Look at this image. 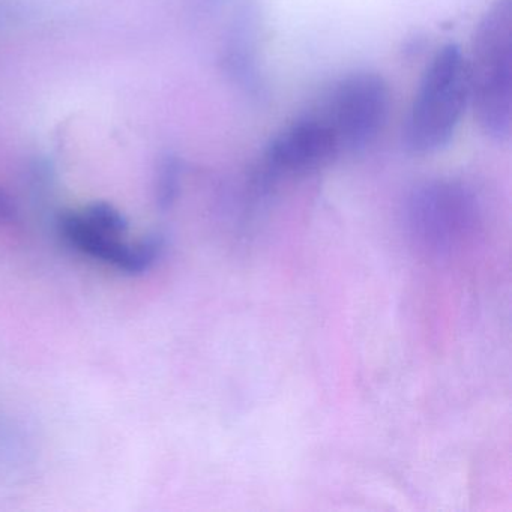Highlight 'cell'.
I'll return each instance as SVG.
<instances>
[{"label":"cell","mask_w":512,"mask_h":512,"mask_svg":"<svg viewBox=\"0 0 512 512\" xmlns=\"http://www.w3.org/2000/svg\"><path fill=\"white\" fill-rule=\"evenodd\" d=\"M58 229L71 247L125 274H145L164 251L161 235H148L131 242L127 236L113 235L92 226L79 211L64 212L59 217Z\"/></svg>","instance_id":"8992f818"},{"label":"cell","mask_w":512,"mask_h":512,"mask_svg":"<svg viewBox=\"0 0 512 512\" xmlns=\"http://www.w3.org/2000/svg\"><path fill=\"white\" fill-rule=\"evenodd\" d=\"M476 217V197L460 182H427L415 188L407 200V221L413 236L437 253L457 247L475 227Z\"/></svg>","instance_id":"277c9868"},{"label":"cell","mask_w":512,"mask_h":512,"mask_svg":"<svg viewBox=\"0 0 512 512\" xmlns=\"http://www.w3.org/2000/svg\"><path fill=\"white\" fill-rule=\"evenodd\" d=\"M469 107L466 55L457 44L437 50L422 73L403 125V143L415 155L442 151Z\"/></svg>","instance_id":"7a4b0ae2"},{"label":"cell","mask_w":512,"mask_h":512,"mask_svg":"<svg viewBox=\"0 0 512 512\" xmlns=\"http://www.w3.org/2000/svg\"><path fill=\"white\" fill-rule=\"evenodd\" d=\"M179 185H181V167L178 161L167 158L161 164L157 181V202L163 211L172 208L179 194Z\"/></svg>","instance_id":"ba28073f"},{"label":"cell","mask_w":512,"mask_h":512,"mask_svg":"<svg viewBox=\"0 0 512 512\" xmlns=\"http://www.w3.org/2000/svg\"><path fill=\"white\" fill-rule=\"evenodd\" d=\"M316 113L331 128L341 152L365 151L388 124L391 89L379 73L352 71L332 83Z\"/></svg>","instance_id":"3957f363"},{"label":"cell","mask_w":512,"mask_h":512,"mask_svg":"<svg viewBox=\"0 0 512 512\" xmlns=\"http://www.w3.org/2000/svg\"><path fill=\"white\" fill-rule=\"evenodd\" d=\"M340 154L328 124L316 112L308 113L272 137L260 161L257 187L268 190L281 179L311 175Z\"/></svg>","instance_id":"5b68a950"},{"label":"cell","mask_w":512,"mask_h":512,"mask_svg":"<svg viewBox=\"0 0 512 512\" xmlns=\"http://www.w3.org/2000/svg\"><path fill=\"white\" fill-rule=\"evenodd\" d=\"M16 205L10 196L0 191V224H13L17 221Z\"/></svg>","instance_id":"9c48e42d"},{"label":"cell","mask_w":512,"mask_h":512,"mask_svg":"<svg viewBox=\"0 0 512 512\" xmlns=\"http://www.w3.org/2000/svg\"><path fill=\"white\" fill-rule=\"evenodd\" d=\"M469 107L485 136L506 140L512 124V7L496 0L481 17L466 56Z\"/></svg>","instance_id":"6da1fadb"},{"label":"cell","mask_w":512,"mask_h":512,"mask_svg":"<svg viewBox=\"0 0 512 512\" xmlns=\"http://www.w3.org/2000/svg\"><path fill=\"white\" fill-rule=\"evenodd\" d=\"M79 212L92 226L98 227L104 232L119 236H127L130 232V223L125 215L109 203H92V205L80 209Z\"/></svg>","instance_id":"52a82bcc"}]
</instances>
